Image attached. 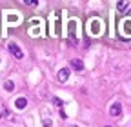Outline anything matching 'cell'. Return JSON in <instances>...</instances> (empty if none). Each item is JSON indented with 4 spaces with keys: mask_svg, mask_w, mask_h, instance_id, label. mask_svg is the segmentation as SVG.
I'll list each match as a JSON object with an SVG mask.
<instances>
[{
    "mask_svg": "<svg viewBox=\"0 0 131 127\" xmlns=\"http://www.w3.org/2000/svg\"><path fill=\"white\" fill-rule=\"evenodd\" d=\"M75 26H77V22H75V20H71V22H69V35H68V42H69V45H73V47H77V45H78L77 33H75Z\"/></svg>",
    "mask_w": 131,
    "mask_h": 127,
    "instance_id": "6da1fadb",
    "label": "cell"
},
{
    "mask_svg": "<svg viewBox=\"0 0 131 127\" xmlns=\"http://www.w3.org/2000/svg\"><path fill=\"white\" fill-rule=\"evenodd\" d=\"M7 49L11 51V55H13L16 60H22V58H24V51H22L15 42H9V44H7Z\"/></svg>",
    "mask_w": 131,
    "mask_h": 127,
    "instance_id": "7a4b0ae2",
    "label": "cell"
},
{
    "mask_svg": "<svg viewBox=\"0 0 131 127\" xmlns=\"http://www.w3.org/2000/svg\"><path fill=\"white\" fill-rule=\"evenodd\" d=\"M109 115H111V116H120V115H122V104H120V102H115V104L111 105V109H109Z\"/></svg>",
    "mask_w": 131,
    "mask_h": 127,
    "instance_id": "3957f363",
    "label": "cell"
},
{
    "mask_svg": "<svg viewBox=\"0 0 131 127\" xmlns=\"http://www.w3.org/2000/svg\"><path fill=\"white\" fill-rule=\"evenodd\" d=\"M69 78V67H64L58 71V82H68Z\"/></svg>",
    "mask_w": 131,
    "mask_h": 127,
    "instance_id": "277c9868",
    "label": "cell"
},
{
    "mask_svg": "<svg viewBox=\"0 0 131 127\" xmlns=\"http://www.w3.org/2000/svg\"><path fill=\"white\" fill-rule=\"evenodd\" d=\"M71 67L80 73L82 69H84V64H82V60H78V58H73V60H71Z\"/></svg>",
    "mask_w": 131,
    "mask_h": 127,
    "instance_id": "5b68a950",
    "label": "cell"
},
{
    "mask_svg": "<svg viewBox=\"0 0 131 127\" xmlns=\"http://www.w3.org/2000/svg\"><path fill=\"white\" fill-rule=\"evenodd\" d=\"M15 105H16V109H20V111H22V109H24V107L27 105V100H26L24 96H20V98H16V102H15Z\"/></svg>",
    "mask_w": 131,
    "mask_h": 127,
    "instance_id": "8992f818",
    "label": "cell"
},
{
    "mask_svg": "<svg viewBox=\"0 0 131 127\" xmlns=\"http://www.w3.org/2000/svg\"><path fill=\"white\" fill-rule=\"evenodd\" d=\"M129 7V2H117V9L118 11H126Z\"/></svg>",
    "mask_w": 131,
    "mask_h": 127,
    "instance_id": "52a82bcc",
    "label": "cell"
},
{
    "mask_svg": "<svg viewBox=\"0 0 131 127\" xmlns=\"http://www.w3.org/2000/svg\"><path fill=\"white\" fill-rule=\"evenodd\" d=\"M4 89H6V91H7V93H11V91H13V89H15V84H13V82H11V80H7V82H6V84H4Z\"/></svg>",
    "mask_w": 131,
    "mask_h": 127,
    "instance_id": "ba28073f",
    "label": "cell"
},
{
    "mask_svg": "<svg viewBox=\"0 0 131 127\" xmlns=\"http://www.w3.org/2000/svg\"><path fill=\"white\" fill-rule=\"evenodd\" d=\"M91 31H93V33H98V31H100V24H98V20H93Z\"/></svg>",
    "mask_w": 131,
    "mask_h": 127,
    "instance_id": "9c48e42d",
    "label": "cell"
},
{
    "mask_svg": "<svg viewBox=\"0 0 131 127\" xmlns=\"http://www.w3.org/2000/svg\"><path fill=\"white\" fill-rule=\"evenodd\" d=\"M26 6H38V2H35V0H24Z\"/></svg>",
    "mask_w": 131,
    "mask_h": 127,
    "instance_id": "30bf717a",
    "label": "cell"
},
{
    "mask_svg": "<svg viewBox=\"0 0 131 127\" xmlns=\"http://www.w3.org/2000/svg\"><path fill=\"white\" fill-rule=\"evenodd\" d=\"M53 104H57V105H58V107H60V105H62V102H60V98H53Z\"/></svg>",
    "mask_w": 131,
    "mask_h": 127,
    "instance_id": "8fae6325",
    "label": "cell"
},
{
    "mask_svg": "<svg viewBox=\"0 0 131 127\" xmlns=\"http://www.w3.org/2000/svg\"><path fill=\"white\" fill-rule=\"evenodd\" d=\"M44 127H51V120H46L44 122Z\"/></svg>",
    "mask_w": 131,
    "mask_h": 127,
    "instance_id": "7c38bea8",
    "label": "cell"
},
{
    "mask_svg": "<svg viewBox=\"0 0 131 127\" xmlns=\"http://www.w3.org/2000/svg\"><path fill=\"white\" fill-rule=\"evenodd\" d=\"M106 127H111V125H106Z\"/></svg>",
    "mask_w": 131,
    "mask_h": 127,
    "instance_id": "4fadbf2b",
    "label": "cell"
}]
</instances>
